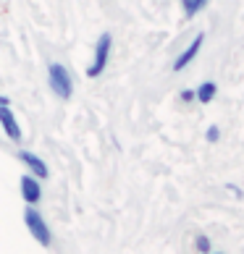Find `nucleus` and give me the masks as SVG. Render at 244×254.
Here are the masks:
<instances>
[{"mask_svg": "<svg viewBox=\"0 0 244 254\" xmlns=\"http://www.w3.org/2000/svg\"><path fill=\"white\" fill-rule=\"evenodd\" d=\"M24 225L29 228L32 239L40 244V247H50V244H53L50 225H48V220L42 218V212L37 210L34 204H26V210H24Z\"/></svg>", "mask_w": 244, "mask_h": 254, "instance_id": "obj_3", "label": "nucleus"}, {"mask_svg": "<svg viewBox=\"0 0 244 254\" xmlns=\"http://www.w3.org/2000/svg\"><path fill=\"white\" fill-rule=\"evenodd\" d=\"M48 87L58 100H71L74 95V79L63 63H50L48 65Z\"/></svg>", "mask_w": 244, "mask_h": 254, "instance_id": "obj_1", "label": "nucleus"}, {"mask_svg": "<svg viewBox=\"0 0 244 254\" xmlns=\"http://www.w3.org/2000/svg\"><path fill=\"white\" fill-rule=\"evenodd\" d=\"M194 249L200 254H210V239L205 236V233H200V236H194Z\"/></svg>", "mask_w": 244, "mask_h": 254, "instance_id": "obj_10", "label": "nucleus"}, {"mask_svg": "<svg viewBox=\"0 0 244 254\" xmlns=\"http://www.w3.org/2000/svg\"><path fill=\"white\" fill-rule=\"evenodd\" d=\"M18 160H21V165L26 168V173L37 176L40 181H45V178L50 176V168H48V163H45V160H42L40 155L29 152V149H18Z\"/></svg>", "mask_w": 244, "mask_h": 254, "instance_id": "obj_5", "label": "nucleus"}, {"mask_svg": "<svg viewBox=\"0 0 244 254\" xmlns=\"http://www.w3.org/2000/svg\"><path fill=\"white\" fill-rule=\"evenodd\" d=\"M205 139H208L210 144H215V142L221 139V128H218V126H210V128H208V134H205Z\"/></svg>", "mask_w": 244, "mask_h": 254, "instance_id": "obj_11", "label": "nucleus"}, {"mask_svg": "<svg viewBox=\"0 0 244 254\" xmlns=\"http://www.w3.org/2000/svg\"><path fill=\"white\" fill-rule=\"evenodd\" d=\"M110 53H113V37H110L108 32H102L97 37V42H95V50H92V63L87 65V76L89 79L102 76V71L108 68Z\"/></svg>", "mask_w": 244, "mask_h": 254, "instance_id": "obj_2", "label": "nucleus"}, {"mask_svg": "<svg viewBox=\"0 0 244 254\" xmlns=\"http://www.w3.org/2000/svg\"><path fill=\"white\" fill-rule=\"evenodd\" d=\"M215 92H218V87H215V81H202L200 87L194 89V100L202 102V105H208V102H213Z\"/></svg>", "mask_w": 244, "mask_h": 254, "instance_id": "obj_8", "label": "nucleus"}, {"mask_svg": "<svg viewBox=\"0 0 244 254\" xmlns=\"http://www.w3.org/2000/svg\"><path fill=\"white\" fill-rule=\"evenodd\" d=\"M215 254H221V252H215Z\"/></svg>", "mask_w": 244, "mask_h": 254, "instance_id": "obj_14", "label": "nucleus"}, {"mask_svg": "<svg viewBox=\"0 0 244 254\" xmlns=\"http://www.w3.org/2000/svg\"><path fill=\"white\" fill-rule=\"evenodd\" d=\"M202 42H205V34L200 32V34H197L194 37V40L189 42V48H186L181 55H179V58H176L173 61V71H184L186 68V65H189L194 58H197V53H200V48H202Z\"/></svg>", "mask_w": 244, "mask_h": 254, "instance_id": "obj_7", "label": "nucleus"}, {"mask_svg": "<svg viewBox=\"0 0 244 254\" xmlns=\"http://www.w3.org/2000/svg\"><path fill=\"white\" fill-rule=\"evenodd\" d=\"M18 191H21V199L26 202V204H40V199H42V181L37 176H32V173H24L21 178H18Z\"/></svg>", "mask_w": 244, "mask_h": 254, "instance_id": "obj_4", "label": "nucleus"}, {"mask_svg": "<svg viewBox=\"0 0 244 254\" xmlns=\"http://www.w3.org/2000/svg\"><path fill=\"white\" fill-rule=\"evenodd\" d=\"M0 128H3L5 139H11V142H21L24 139V131H21V126H18L11 105H0Z\"/></svg>", "mask_w": 244, "mask_h": 254, "instance_id": "obj_6", "label": "nucleus"}, {"mask_svg": "<svg viewBox=\"0 0 244 254\" xmlns=\"http://www.w3.org/2000/svg\"><path fill=\"white\" fill-rule=\"evenodd\" d=\"M205 5H208V0H181V8H184V16L186 18H194Z\"/></svg>", "mask_w": 244, "mask_h": 254, "instance_id": "obj_9", "label": "nucleus"}, {"mask_svg": "<svg viewBox=\"0 0 244 254\" xmlns=\"http://www.w3.org/2000/svg\"><path fill=\"white\" fill-rule=\"evenodd\" d=\"M0 105H11V100H8L5 95H0Z\"/></svg>", "mask_w": 244, "mask_h": 254, "instance_id": "obj_13", "label": "nucleus"}, {"mask_svg": "<svg viewBox=\"0 0 244 254\" xmlns=\"http://www.w3.org/2000/svg\"><path fill=\"white\" fill-rule=\"evenodd\" d=\"M179 100H181V102H192V100H194V89H184L181 95H179Z\"/></svg>", "mask_w": 244, "mask_h": 254, "instance_id": "obj_12", "label": "nucleus"}]
</instances>
